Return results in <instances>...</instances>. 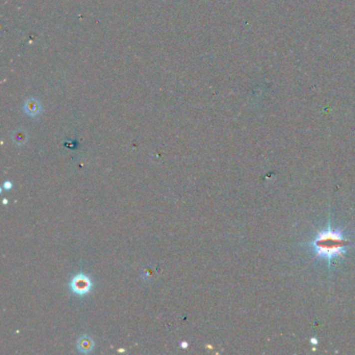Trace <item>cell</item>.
I'll use <instances>...</instances> for the list:
<instances>
[{"instance_id": "obj_1", "label": "cell", "mask_w": 355, "mask_h": 355, "mask_svg": "<svg viewBox=\"0 0 355 355\" xmlns=\"http://www.w3.org/2000/svg\"><path fill=\"white\" fill-rule=\"evenodd\" d=\"M349 240L345 238L344 232L338 229H333L330 224L328 227L320 231L318 236L311 243L315 254L324 261L328 265L337 259L344 256L347 252Z\"/></svg>"}, {"instance_id": "obj_2", "label": "cell", "mask_w": 355, "mask_h": 355, "mask_svg": "<svg viewBox=\"0 0 355 355\" xmlns=\"http://www.w3.org/2000/svg\"><path fill=\"white\" fill-rule=\"evenodd\" d=\"M93 284L90 279L85 274H77L72 278L70 283V288L71 291L76 294L78 296H84L92 290Z\"/></svg>"}, {"instance_id": "obj_3", "label": "cell", "mask_w": 355, "mask_h": 355, "mask_svg": "<svg viewBox=\"0 0 355 355\" xmlns=\"http://www.w3.org/2000/svg\"><path fill=\"white\" fill-rule=\"evenodd\" d=\"M77 350L81 353H90L95 347V342L90 336H81L76 343Z\"/></svg>"}, {"instance_id": "obj_4", "label": "cell", "mask_w": 355, "mask_h": 355, "mask_svg": "<svg viewBox=\"0 0 355 355\" xmlns=\"http://www.w3.org/2000/svg\"><path fill=\"white\" fill-rule=\"evenodd\" d=\"M26 133L25 132H23V131H16L15 134H14V137H13V140L15 142V144L17 145H22L26 142Z\"/></svg>"}, {"instance_id": "obj_5", "label": "cell", "mask_w": 355, "mask_h": 355, "mask_svg": "<svg viewBox=\"0 0 355 355\" xmlns=\"http://www.w3.org/2000/svg\"><path fill=\"white\" fill-rule=\"evenodd\" d=\"M11 187H13V183H11L9 180L4 181V183H3V189L4 190H10Z\"/></svg>"}, {"instance_id": "obj_6", "label": "cell", "mask_w": 355, "mask_h": 355, "mask_svg": "<svg viewBox=\"0 0 355 355\" xmlns=\"http://www.w3.org/2000/svg\"><path fill=\"white\" fill-rule=\"evenodd\" d=\"M181 348H188V343L187 342H183V343H181Z\"/></svg>"}]
</instances>
